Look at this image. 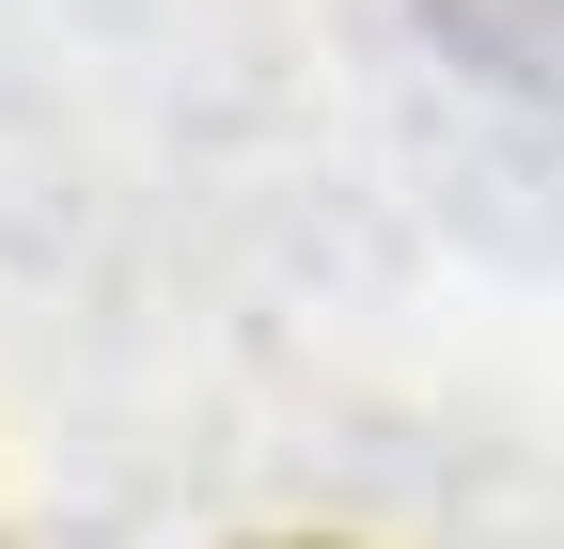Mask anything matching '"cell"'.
Listing matches in <instances>:
<instances>
[{
    "instance_id": "cell-1",
    "label": "cell",
    "mask_w": 564,
    "mask_h": 549,
    "mask_svg": "<svg viewBox=\"0 0 564 549\" xmlns=\"http://www.w3.org/2000/svg\"><path fill=\"white\" fill-rule=\"evenodd\" d=\"M549 17H564V0H549ZM440 32H455V47H486V63H502V32H518V0H440Z\"/></svg>"
}]
</instances>
